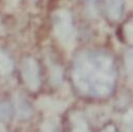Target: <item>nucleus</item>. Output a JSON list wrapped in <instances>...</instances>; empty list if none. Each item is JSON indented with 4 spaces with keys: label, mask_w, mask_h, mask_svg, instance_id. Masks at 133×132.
<instances>
[{
    "label": "nucleus",
    "mask_w": 133,
    "mask_h": 132,
    "mask_svg": "<svg viewBox=\"0 0 133 132\" xmlns=\"http://www.w3.org/2000/svg\"><path fill=\"white\" fill-rule=\"evenodd\" d=\"M72 82L85 95L105 97L114 87L116 71L112 57L104 51L85 50L80 52L74 63Z\"/></svg>",
    "instance_id": "obj_1"
},
{
    "label": "nucleus",
    "mask_w": 133,
    "mask_h": 132,
    "mask_svg": "<svg viewBox=\"0 0 133 132\" xmlns=\"http://www.w3.org/2000/svg\"><path fill=\"white\" fill-rule=\"evenodd\" d=\"M54 31L59 42L65 48H71L75 39L76 30L72 23V16L67 10H58L52 14Z\"/></svg>",
    "instance_id": "obj_2"
},
{
    "label": "nucleus",
    "mask_w": 133,
    "mask_h": 132,
    "mask_svg": "<svg viewBox=\"0 0 133 132\" xmlns=\"http://www.w3.org/2000/svg\"><path fill=\"white\" fill-rule=\"evenodd\" d=\"M21 76L26 87L31 91H37L41 85L40 68L38 62L32 57H26L21 63Z\"/></svg>",
    "instance_id": "obj_3"
},
{
    "label": "nucleus",
    "mask_w": 133,
    "mask_h": 132,
    "mask_svg": "<svg viewBox=\"0 0 133 132\" xmlns=\"http://www.w3.org/2000/svg\"><path fill=\"white\" fill-rule=\"evenodd\" d=\"M14 108L19 120H28L32 114V108L30 104L22 96L17 95L14 97Z\"/></svg>",
    "instance_id": "obj_4"
},
{
    "label": "nucleus",
    "mask_w": 133,
    "mask_h": 132,
    "mask_svg": "<svg viewBox=\"0 0 133 132\" xmlns=\"http://www.w3.org/2000/svg\"><path fill=\"white\" fill-rule=\"evenodd\" d=\"M106 11L111 20L121 19L124 12V0H106Z\"/></svg>",
    "instance_id": "obj_5"
},
{
    "label": "nucleus",
    "mask_w": 133,
    "mask_h": 132,
    "mask_svg": "<svg viewBox=\"0 0 133 132\" xmlns=\"http://www.w3.org/2000/svg\"><path fill=\"white\" fill-rule=\"evenodd\" d=\"M14 62L11 57L4 51L0 50V75L8 76L13 71Z\"/></svg>",
    "instance_id": "obj_6"
},
{
    "label": "nucleus",
    "mask_w": 133,
    "mask_h": 132,
    "mask_svg": "<svg viewBox=\"0 0 133 132\" xmlns=\"http://www.w3.org/2000/svg\"><path fill=\"white\" fill-rule=\"evenodd\" d=\"M71 123L74 126V130L76 131H87V124L80 112H75L71 115Z\"/></svg>",
    "instance_id": "obj_7"
},
{
    "label": "nucleus",
    "mask_w": 133,
    "mask_h": 132,
    "mask_svg": "<svg viewBox=\"0 0 133 132\" xmlns=\"http://www.w3.org/2000/svg\"><path fill=\"white\" fill-rule=\"evenodd\" d=\"M13 112H14V108L11 104L6 102L0 103V117L2 120L9 121L13 116Z\"/></svg>",
    "instance_id": "obj_8"
},
{
    "label": "nucleus",
    "mask_w": 133,
    "mask_h": 132,
    "mask_svg": "<svg viewBox=\"0 0 133 132\" xmlns=\"http://www.w3.org/2000/svg\"><path fill=\"white\" fill-rule=\"evenodd\" d=\"M123 32H124L125 40H126L128 43L133 44V19L130 20V21H128V22L124 25Z\"/></svg>",
    "instance_id": "obj_9"
},
{
    "label": "nucleus",
    "mask_w": 133,
    "mask_h": 132,
    "mask_svg": "<svg viewBox=\"0 0 133 132\" xmlns=\"http://www.w3.org/2000/svg\"><path fill=\"white\" fill-rule=\"evenodd\" d=\"M125 65L128 74L133 77V49H129L125 55Z\"/></svg>",
    "instance_id": "obj_10"
},
{
    "label": "nucleus",
    "mask_w": 133,
    "mask_h": 132,
    "mask_svg": "<svg viewBox=\"0 0 133 132\" xmlns=\"http://www.w3.org/2000/svg\"><path fill=\"white\" fill-rule=\"evenodd\" d=\"M123 124L126 129L133 130V109H130L125 113L123 117Z\"/></svg>",
    "instance_id": "obj_11"
},
{
    "label": "nucleus",
    "mask_w": 133,
    "mask_h": 132,
    "mask_svg": "<svg viewBox=\"0 0 133 132\" xmlns=\"http://www.w3.org/2000/svg\"><path fill=\"white\" fill-rule=\"evenodd\" d=\"M50 76H51V82L57 85L61 82L62 80V69L58 66H54L50 70Z\"/></svg>",
    "instance_id": "obj_12"
}]
</instances>
